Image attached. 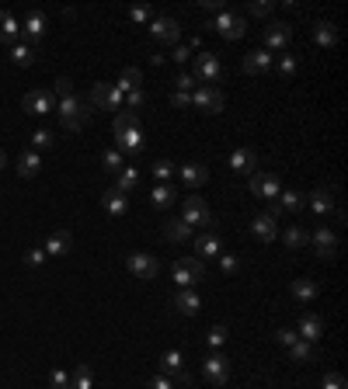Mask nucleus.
<instances>
[{
  "mask_svg": "<svg viewBox=\"0 0 348 389\" xmlns=\"http://www.w3.org/2000/svg\"><path fill=\"white\" fill-rule=\"evenodd\" d=\"M202 8H206V11H216V14H223V0H202Z\"/></svg>",
  "mask_w": 348,
  "mask_h": 389,
  "instance_id": "nucleus-58",
  "label": "nucleus"
},
{
  "mask_svg": "<svg viewBox=\"0 0 348 389\" xmlns=\"http://www.w3.org/2000/svg\"><path fill=\"white\" fill-rule=\"evenodd\" d=\"M209 28H216L223 38H230V42H237V38H244L248 35V21H244V14H216V21L209 25Z\"/></svg>",
  "mask_w": 348,
  "mask_h": 389,
  "instance_id": "nucleus-7",
  "label": "nucleus"
},
{
  "mask_svg": "<svg viewBox=\"0 0 348 389\" xmlns=\"http://www.w3.org/2000/svg\"><path fill=\"white\" fill-rule=\"evenodd\" d=\"M268 70H272V52H268V49H251V52L244 56V73L261 77V73H268Z\"/></svg>",
  "mask_w": 348,
  "mask_h": 389,
  "instance_id": "nucleus-19",
  "label": "nucleus"
},
{
  "mask_svg": "<svg viewBox=\"0 0 348 389\" xmlns=\"http://www.w3.org/2000/svg\"><path fill=\"white\" fill-rule=\"evenodd\" d=\"M206 344H209L213 351H219V348L226 344V327H223V323H216V327L206 333Z\"/></svg>",
  "mask_w": 348,
  "mask_h": 389,
  "instance_id": "nucleus-42",
  "label": "nucleus"
},
{
  "mask_svg": "<svg viewBox=\"0 0 348 389\" xmlns=\"http://www.w3.org/2000/svg\"><path fill=\"white\" fill-rule=\"evenodd\" d=\"M202 375H206L213 386H226V379H230V358L219 355V351H213V355L202 362Z\"/></svg>",
  "mask_w": 348,
  "mask_h": 389,
  "instance_id": "nucleus-11",
  "label": "nucleus"
},
{
  "mask_svg": "<svg viewBox=\"0 0 348 389\" xmlns=\"http://www.w3.org/2000/svg\"><path fill=\"white\" fill-rule=\"evenodd\" d=\"M115 178H119V181H115V188H119L122 195H126V191H133V188L140 185V171H136V167H122V171L115 174Z\"/></svg>",
  "mask_w": 348,
  "mask_h": 389,
  "instance_id": "nucleus-39",
  "label": "nucleus"
},
{
  "mask_svg": "<svg viewBox=\"0 0 348 389\" xmlns=\"http://www.w3.org/2000/svg\"><path fill=\"white\" fill-rule=\"evenodd\" d=\"M101 167H105L108 174H119L122 167H126V160H122L119 150H105V153H101Z\"/></svg>",
  "mask_w": 348,
  "mask_h": 389,
  "instance_id": "nucleus-40",
  "label": "nucleus"
},
{
  "mask_svg": "<svg viewBox=\"0 0 348 389\" xmlns=\"http://www.w3.org/2000/svg\"><path fill=\"white\" fill-rule=\"evenodd\" d=\"M143 104H146V91L143 87H136V91L126 94V111H140Z\"/></svg>",
  "mask_w": 348,
  "mask_h": 389,
  "instance_id": "nucleus-46",
  "label": "nucleus"
},
{
  "mask_svg": "<svg viewBox=\"0 0 348 389\" xmlns=\"http://www.w3.org/2000/svg\"><path fill=\"white\" fill-rule=\"evenodd\" d=\"M289 292H293V299H300V303H314L320 289H317L314 278H296V282L289 285Z\"/></svg>",
  "mask_w": 348,
  "mask_h": 389,
  "instance_id": "nucleus-29",
  "label": "nucleus"
},
{
  "mask_svg": "<svg viewBox=\"0 0 348 389\" xmlns=\"http://www.w3.org/2000/svg\"><path fill=\"white\" fill-rule=\"evenodd\" d=\"M296 338L317 344V341L324 338V316H317V313H303V316H300V327H296Z\"/></svg>",
  "mask_w": 348,
  "mask_h": 389,
  "instance_id": "nucleus-16",
  "label": "nucleus"
},
{
  "mask_svg": "<svg viewBox=\"0 0 348 389\" xmlns=\"http://www.w3.org/2000/svg\"><path fill=\"white\" fill-rule=\"evenodd\" d=\"M314 38H317V45L331 49V45L338 42V28H334L331 21H320V25H314Z\"/></svg>",
  "mask_w": 348,
  "mask_h": 389,
  "instance_id": "nucleus-38",
  "label": "nucleus"
},
{
  "mask_svg": "<svg viewBox=\"0 0 348 389\" xmlns=\"http://www.w3.org/2000/svg\"><path fill=\"white\" fill-rule=\"evenodd\" d=\"M146 389H178V386H174V379H167V375H153L146 382Z\"/></svg>",
  "mask_w": 348,
  "mask_h": 389,
  "instance_id": "nucleus-54",
  "label": "nucleus"
},
{
  "mask_svg": "<svg viewBox=\"0 0 348 389\" xmlns=\"http://www.w3.org/2000/svg\"><path fill=\"white\" fill-rule=\"evenodd\" d=\"M195 250H199L202 257H219V254H223V240H219L216 233H202V237L195 240Z\"/></svg>",
  "mask_w": 348,
  "mask_h": 389,
  "instance_id": "nucleus-32",
  "label": "nucleus"
},
{
  "mask_svg": "<svg viewBox=\"0 0 348 389\" xmlns=\"http://www.w3.org/2000/svg\"><path fill=\"white\" fill-rule=\"evenodd\" d=\"M199 84H195V77L192 73H178V77H174V91H182V94H192Z\"/></svg>",
  "mask_w": 348,
  "mask_h": 389,
  "instance_id": "nucleus-47",
  "label": "nucleus"
},
{
  "mask_svg": "<svg viewBox=\"0 0 348 389\" xmlns=\"http://www.w3.org/2000/svg\"><path fill=\"white\" fill-rule=\"evenodd\" d=\"M126 268L133 271V278H143V282H150V278H157V271H160V261H157L153 254H146V250H136V254L126 257Z\"/></svg>",
  "mask_w": 348,
  "mask_h": 389,
  "instance_id": "nucleus-8",
  "label": "nucleus"
},
{
  "mask_svg": "<svg viewBox=\"0 0 348 389\" xmlns=\"http://www.w3.org/2000/svg\"><path fill=\"white\" fill-rule=\"evenodd\" d=\"M115 143H119V153H140L146 146L143 139V129H140V111H119L115 115Z\"/></svg>",
  "mask_w": 348,
  "mask_h": 389,
  "instance_id": "nucleus-2",
  "label": "nucleus"
},
{
  "mask_svg": "<svg viewBox=\"0 0 348 389\" xmlns=\"http://www.w3.org/2000/svg\"><path fill=\"white\" fill-rule=\"evenodd\" d=\"M310 209H314L317 215L334 212V195H331L327 188H314V191H310Z\"/></svg>",
  "mask_w": 348,
  "mask_h": 389,
  "instance_id": "nucleus-31",
  "label": "nucleus"
},
{
  "mask_svg": "<svg viewBox=\"0 0 348 389\" xmlns=\"http://www.w3.org/2000/svg\"><path fill=\"white\" fill-rule=\"evenodd\" d=\"M254 167H258V156H254V150H248V146H237L234 153H230V171H234V174H254Z\"/></svg>",
  "mask_w": 348,
  "mask_h": 389,
  "instance_id": "nucleus-21",
  "label": "nucleus"
},
{
  "mask_svg": "<svg viewBox=\"0 0 348 389\" xmlns=\"http://www.w3.org/2000/svg\"><path fill=\"white\" fill-rule=\"evenodd\" d=\"M70 386H74V389H94V372H91V365H87V362H80V365L74 368Z\"/></svg>",
  "mask_w": 348,
  "mask_h": 389,
  "instance_id": "nucleus-36",
  "label": "nucleus"
},
{
  "mask_svg": "<svg viewBox=\"0 0 348 389\" xmlns=\"http://www.w3.org/2000/svg\"><path fill=\"white\" fill-rule=\"evenodd\" d=\"M248 188H251V195H258V198H268V202H275V198H279V191H282L279 178H275V174H265V171H254Z\"/></svg>",
  "mask_w": 348,
  "mask_h": 389,
  "instance_id": "nucleus-13",
  "label": "nucleus"
},
{
  "mask_svg": "<svg viewBox=\"0 0 348 389\" xmlns=\"http://www.w3.org/2000/svg\"><path fill=\"white\" fill-rule=\"evenodd\" d=\"M157 14L150 11V8H129V21L133 25H146V21H153Z\"/></svg>",
  "mask_w": 348,
  "mask_h": 389,
  "instance_id": "nucleus-49",
  "label": "nucleus"
},
{
  "mask_svg": "<svg viewBox=\"0 0 348 389\" xmlns=\"http://www.w3.org/2000/svg\"><path fill=\"white\" fill-rule=\"evenodd\" d=\"M63 389H74V386H63Z\"/></svg>",
  "mask_w": 348,
  "mask_h": 389,
  "instance_id": "nucleus-60",
  "label": "nucleus"
},
{
  "mask_svg": "<svg viewBox=\"0 0 348 389\" xmlns=\"http://www.w3.org/2000/svg\"><path fill=\"white\" fill-rule=\"evenodd\" d=\"M39 60V49L35 45H25V42H14L11 45V63L14 67H32Z\"/></svg>",
  "mask_w": 348,
  "mask_h": 389,
  "instance_id": "nucleus-30",
  "label": "nucleus"
},
{
  "mask_svg": "<svg viewBox=\"0 0 348 389\" xmlns=\"http://www.w3.org/2000/svg\"><path fill=\"white\" fill-rule=\"evenodd\" d=\"M324 389H348V382H345L341 372H327L324 375Z\"/></svg>",
  "mask_w": 348,
  "mask_h": 389,
  "instance_id": "nucleus-52",
  "label": "nucleus"
},
{
  "mask_svg": "<svg viewBox=\"0 0 348 389\" xmlns=\"http://www.w3.org/2000/svg\"><path fill=\"white\" fill-rule=\"evenodd\" d=\"M251 233H254L261 244H272V240L279 237V219H272L268 212H258L254 222H251Z\"/></svg>",
  "mask_w": 348,
  "mask_h": 389,
  "instance_id": "nucleus-20",
  "label": "nucleus"
},
{
  "mask_svg": "<svg viewBox=\"0 0 348 389\" xmlns=\"http://www.w3.org/2000/svg\"><path fill=\"white\" fill-rule=\"evenodd\" d=\"M115 87H119L122 94H129V91L143 87V73H140L136 67H126V70H122V77H119V84H115Z\"/></svg>",
  "mask_w": 348,
  "mask_h": 389,
  "instance_id": "nucleus-37",
  "label": "nucleus"
},
{
  "mask_svg": "<svg viewBox=\"0 0 348 389\" xmlns=\"http://www.w3.org/2000/svg\"><path fill=\"white\" fill-rule=\"evenodd\" d=\"M21 108L28 111V115L42 119V115H49V111H56V94L52 91H28L25 101H21Z\"/></svg>",
  "mask_w": 348,
  "mask_h": 389,
  "instance_id": "nucleus-9",
  "label": "nucleus"
},
{
  "mask_svg": "<svg viewBox=\"0 0 348 389\" xmlns=\"http://www.w3.org/2000/svg\"><path fill=\"white\" fill-rule=\"evenodd\" d=\"M0 42H8V45L21 42V25L11 11H0Z\"/></svg>",
  "mask_w": 348,
  "mask_h": 389,
  "instance_id": "nucleus-24",
  "label": "nucleus"
},
{
  "mask_svg": "<svg viewBox=\"0 0 348 389\" xmlns=\"http://www.w3.org/2000/svg\"><path fill=\"white\" fill-rule=\"evenodd\" d=\"M289 358L300 362V365H307V362H314V358H317V344H310V341H300V338H296V344L289 348Z\"/></svg>",
  "mask_w": 348,
  "mask_h": 389,
  "instance_id": "nucleus-34",
  "label": "nucleus"
},
{
  "mask_svg": "<svg viewBox=\"0 0 348 389\" xmlns=\"http://www.w3.org/2000/svg\"><path fill=\"white\" fill-rule=\"evenodd\" d=\"M219 268H223L226 274H234V271L241 268V257H234V254H219Z\"/></svg>",
  "mask_w": 348,
  "mask_h": 389,
  "instance_id": "nucleus-53",
  "label": "nucleus"
},
{
  "mask_svg": "<svg viewBox=\"0 0 348 389\" xmlns=\"http://www.w3.org/2000/svg\"><path fill=\"white\" fill-rule=\"evenodd\" d=\"M296 70H300V60L296 56H279V73L289 80V77H296Z\"/></svg>",
  "mask_w": 348,
  "mask_h": 389,
  "instance_id": "nucleus-45",
  "label": "nucleus"
},
{
  "mask_svg": "<svg viewBox=\"0 0 348 389\" xmlns=\"http://www.w3.org/2000/svg\"><path fill=\"white\" fill-rule=\"evenodd\" d=\"M101 209H105L108 215H115V219H122V215L129 212V198H126L119 188H105V195H101Z\"/></svg>",
  "mask_w": 348,
  "mask_h": 389,
  "instance_id": "nucleus-18",
  "label": "nucleus"
},
{
  "mask_svg": "<svg viewBox=\"0 0 348 389\" xmlns=\"http://www.w3.org/2000/svg\"><path fill=\"white\" fill-rule=\"evenodd\" d=\"M282 240H285V247H289V250H300V247H307V244H310V233L300 226V222H293V226H289V230L282 233Z\"/></svg>",
  "mask_w": 348,
  "mask_h": 389,
  "instance_id": "nucleus-33",
  "label": "nucleus"
},
{
  "mask_svg": "<svg viewBox=\"0 0 348 389\" xmlns=\"http://www.w3.org/2000/svg\"><path fill=\"white\" fill-rule=\"evenodd\" d=\"M171 104H174V108H185V104H192V94H182V91H174V94H171Z\"/></svg>",
  "mask_w": 348,
  "mask_h": 389,
  "instance_id": "nucleus-57",
  "label": "nucleus"
},
{
  "mask_svg": "<svg viewBox=\"0 0 348 389\" xmlns=\"http://www.w3.org/2000/svg\"><path fill=\"white\" fill-rule=\"evenodd\" d=\"M150 38L153 42H178L182 38V25L174 21V18H164V14H157L153 21H150Z\"/></svg>",
  "mask_w": 348,
  "mask_h": 389,
  "instance_id": "nucleus-12",
  "label": "nucleus"
},
{
  "mask_svg": "<svg viewBox=\"0 0 348 389\" xmlns=\"http://www.w3.org/2000/svg\"><path fill=\"white\" fill-rule=\"evenodd\" d=\"M56 94H60V101H56V111H60L63 126H67L70 132L84 129V126H87V119H91V104H87V101H80V97L74 94L70 77H60V80H56Z\"/></svg>",
  "mask_w": 348,
  "mask_h": 389,
  "instance_id": "nucleus-1",
  "label": "nucleus"
},
{
  "mask_svg": "<svg viewBox=\"0 0 348 389\" xmlns=\"http://www.w3.org/2000/svg\"><path fill=\"white\" fill-rule=\"evenodd\" d=\"M4 167H8V153H4V150H0V171H4Z\"/></svg>",
  "mask_w": 348,
  "mask_h": 389,
  "instance_id": "nucleus-59",
  "label": "nucleus"
},
{
  "mask_svg": "<svg viewBox=\"0 0 348 389\" xmlns=\"http://www.w3.org/2000/svg\"><path fill=\"white\" fill-rule=\"evenodd\" d=\"M25 261H28L32 268H39V264L45 261V250H42V247H28V250H25Z\"/></svg>",
  "mask_w": 348,
  "mask_h": 389,
  "instance_id": "nucleus-55",
  "label": "nucleus"
},
{
  "mask_svg": "<svg viewBox=\"0 0 348 389\" xmlns=\"http://www.w3.org/2000/svg\"><path fill=\"white\" fill-rule=\"evenodd\" d=\"M52 143H56V139H52V132H49V129H35V132H32V146H35V153L52 150Z\"/></svg>",
  "mask_w": 348,
  "mask_h": 389,
  "instance_id": "nucleus-43",
  "label": "nucleus"
},
{
  "mask_svg": "<svg viewBox=\"0 0 348 389\" xmlns=\"http://www.w3.org/2000/svg\"><path fill=\"white\" fill-rule=\"evenodd\" d=\"M188 368H185V355L178 351V348H171V351H164L160 355V375H174V379H178V375H185Z\"/></svg>",
  "mask_w": 348,
  "mask_h": 389,
  "instance_id": "nucleus-23",
  "label": "nucleus"
},
{
  "mask_svg": "<svg viewBox=\"0 0 348 389\" xmlns=\"http://www.w3.org/2000/svg\"><path fill=\"white\" fill-rule=\"evenodd\" d=\"M195 77L206 84H216L223 77V63L216 60V52H199L195 56Z\"/></svg>",
  "mask_w": 348,
  "mask_h": 389,
  "instance_id": "nucleus-14",
  "label": "nucleus"
},
{
  "mask_svg": "<svg viewBox=\"0 0 348 389\" xmlns=\"http://www.w3.org/2000/svg\"><path fill=\"white\" fill-rule=\"evenodd\" d=\"M42 250H45V257H67V254L74 250V233H70V230L49 233L45 244H42Z\"/></svg>",
  "mask_w": 348,
  "mask_h": 389,
  "instance_id": "nucleus-15",
  "label": "nucleus"
},
{
  "mask_svg": "<svg viewBox=\"0 0 348 389\" xmlns=\"http://www.w3.org/2000/svg\"><path fill=\"white\" fill-rule=\"evenodd\" d=\"M91 104L94 108H105V111H122L126 94L115 87V84H94L91 87Z\"/></svg>",
  "mask_w": 348,
  "mask_h": 389,
  "instance_id": "nucleus-5",
  "label": "nucleus"
},
{
  "mask_svg": "<svg viewBox=\"0 0 348 389\" xmlns=\"http://www.w3.org/2000/svg\"><path fill=\"white\" fill-rule=\"evenodd\" d=\"M314 247H317V254L324 257V261H331V257H338V237L327 230V226H320V230H314Z\"/></svg>",
  "mask_w": 348,
  "mask_h": 389,
  "instance_id": "nucleus-22",
  "label": "nucleus"
},
{
  "mask_svg": "<svg viewBox=\"0 0 348 389\" xmlns=\"http://www.w3.org/2000/svg\"><path fill=\"white\" fill-rule=\"evenodd\" d=\"M174 195H178V191H174L171 185H157V188L150 191V205H153V209H171V205H174Z\"/></svg>",
  "mask_w": 348,
  "mask_h": 389,
  "instance_id": "nucleus-35",
  "label": "nucleus"
},
{
  "mask_svg": "<svg viewBox=\"0 0 348 389\" xmlns=\"http://www.w3.org/2000/svg\"><path fill=\"white\" fill-rule=\"evenodd\" d=\"M171 274H174V282H178L182 289H192V285H199L206 278V268H202L199 257H178L174 268H171Z\"/></svg>",
  "mask_w": 348,
  "mask_h": 389,
  "instance_id": "nucleus-3",
  "label": "nucleus"
},
{
  "mask_svg": "<svg viewBox=\"0 0 348 389\" xmlns=\"http://www.w3.org/2000/svg\"><path fill=\"white\" fill-rule=\"evenodd\" d=\"M192 104H195L199 111H206V115H219V111H223V94H219L213 84H199V87L192 91Z\"/></svg>",
  "mask_w": 348,
  "mask_h": 389,
  "instance_id": "nucleus-6",
  "label": "nucleus"
},
{
  "mask_svg": "<svg viewBox=\"0 0 348 389\" xmlns=\"http://www.w3.org/2000/svg\"><path fill=\"white\" fill-rule=\"evenodd\" d=\"M188 226H206V230H213L216 226V215H213V209L206 205V198L202 195H188L185 198V215H182Z\"/></svg>",
  "mask_w": 348,
  "mask_h": 389,
  "instance_id": "nucleus-4",
  "label": "nucleus"
},
{
  "mask_svg": "<svg viewBox=\"0 0 348 389\" xmlns=\"http://www.w3.org/2000/svg\"><path fill=\"white\" fill-rule=\"evenodd\" d=\"M18 25H21V42L39 49V42L45 38V28H49V25H45V14H42V11H32V14H28L25 21H18Z\"/></svg>",
  "mask_w": 348,
  "mask_h": 389,
  "instance_id": "nucleus-10",
  "label": "nucleus"
},
{
  "mask_svg": "<svg viewBox=\"0 0 348 389\" xmlns=\"http://www.w3.org/2000/svg\"><path fill=\"white\" fill-rule=\"evenodd\" d=\"M39 171H42V153L25 150V153L18 156V174H21V178H35Z\"/></svg>",
  "mask_w": 348,
  "mask_h": 389,
  "instance_id": "nucleus-28",
  "label": "nucleus"
},
{
  "mask_svg": "<svg viewBox=\"0 0 348 389\" xmlns=\"http://www.w3.org/2000/svg\"><path fill=\"white\" fill-rule=\"evenodd\" d=\"M150 174L157 178V185H164V181L174 174V163H171V160H157V163L150 167Z\"/></svg>",
  "mask_w": 348,
  "mask_h": 389,
  "instance_id": "nucleus-44",
  "label": "nucleus"
},
{
  "mask_svg": "<svg viewBox=\"0 0 348 389\" xmlns=\"http://www.w3.org/2000/svg\"><path fill=\"white\" fill-rule=\"evenodd\" d=\"M272 11H275L272 0H258V4H248V14H254V18H268Z\"/></svg>",
  "mask_w": 348,
  "mask_h": 389,
  "instance_id": "nucleus-50",
  "label": "nucleus"
},
{
  "mask_svg": "<svg viewBox=\"0 0 348 389\" xmlns=\"http://www.w3.org/2000/svg\"><path fill=\"white\" fill-rule=\"evenodd\" d=\"M275 341H279L282 348H293V344H296V330H289V327L275 330Z\"/></svg>",
  "mask_w": 348,
  "mask_h": 389,
  "instance_id": "nucleus-51",
  "label": "nucleus"
},
{
  "mask_svg": "<svg viewBox=\"0 0 348 389\" xmlns=\"http://www.w3.org/2000/svg\"><path fill=\"white\" fill-rule=\"evenodd\" d=\"M174 309H178L182 316H195L202 309V299L192 292V289H182L178 296H174Z\"/></svg>",
  "mask_w": 348,
  "mask_h": 389,
  "instance_id": "nucleus-25",
  "label": "nucleus"
},
{
  "mask_svg": "<svg viewBox=\"0 0 348 389\" xmlns=\"http://www.w3.org/2000/svg\"><path fill=\"white\" fill-rule=\"evenodd\" d=\"M182 181H185L188 188H202V185L209 181V167H206V163H185V167H182Z\"/></svg>",
  "mask_w": 348,
  "mask_h": 389,
  "instance_id": "nucleus-26",
  "label": "nucleus"
},
{
  "mask_svg": "<svg viewBox=\"0 0 348 389\" xmlns=\"http://www.w3.org/2000/svg\"><path fill=\"white\" fill-rule=\"evenodd\" d=\"M289 38H293V25L289 21H268L265 25V45L268 49H285Z\"/></svg>",
  "mask_w": 348,
  "mask_h": 389,
  "instance_id": "nucleus-17",
  "label": "nucleus"
},
{
  "mask_svg": "<svg viewBox=\"0 0 348 389\" xmlns=\"http://www.w3.org/2000/svg\"><path fill=\"white\" fill-rule=\"evenodd\" d=\"M188 56H192V45H178V49H174V52H171V60H174V63H182V67H185V63H188Z\"/></svg>",
  "mask_w": 348,
  "mask_h": 389,
  "instance_id": "nucleus-56",
  "label": "nucleus"
},
{
  "mask_svg": "<svg viewBox=\"0 0 348 389\" xmlns=\"http://www.w3.org/2000/svg\"><path fill=\"white\" fill-rule=\"evenodd\" d=\"M49 386H52V389L70 386V372H67V368H52V372H49Z\"/></svg>",
  "mask_w": 348,
  "mask_h": 389,
  "instance_id": "nucleus-48",
  "label": "nucleus"
},
{
  "mask_svg": "<svg viewBox=\"0 0 348 389\" xmlns=\"http://www.w3.org/2000/svg\"><path fill=\"white\" fill-rule=\"evenodd\" d=\"M279 209L282 212H300V205H303V195L300 191H279Z\"/></svg>",
  "mask_w": 348,
  "mask_h": 389,
  "instance_id": "nucleus-41",
  "label": "nucleus"
},
{
  "mask_svg": "<svg viewBox=\"0 0 348 389\" xmlns=\"http://www.w3.org/2000/svg\"><path fill=\"white\" fill-rule=\"evenodd\" d=\"M164 237H167L171 244H185V240L192 237V226H188L185 219H167V222H164Z\"/></svg>",
  "mask_w": 348,
  "mask_h": 389,
  "instance_id": "nucleus-27",
  "label": "nucleus"
}]
</instances>
